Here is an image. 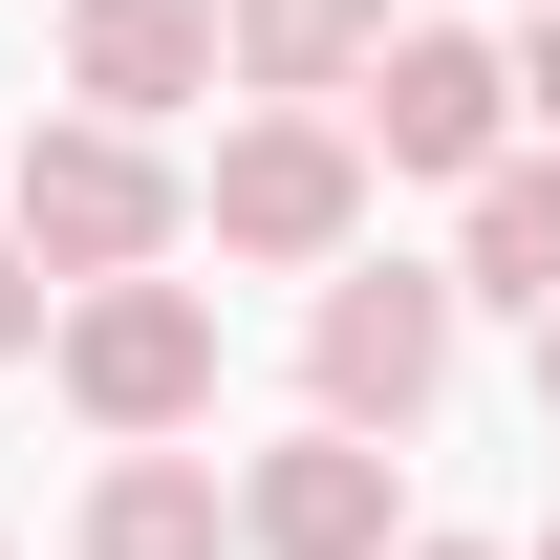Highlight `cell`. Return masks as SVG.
Wrapping results in <instances>:
<instances>
[{
    "instance_id": "obj_1",
    "label": "cell",
    "mask_w": 560,
    "mask_h": 560,
    "mask_svg": "<svg viewBox=\"0 0 560 560\" xmlns=\"http://www.w3.org/2000/svg\"><path fill=\"white\" fill-rule=\"evenodd\" d=\"M453 346H475L453 259H346L324 302H302V431H366V453H410V431L453 410Z\"/></svg>"
},
{
    "instance_id": "obj_2",
    "label": "cell",
    "mask_w": 560,
    "mask_h": 560,
    "mask_svg": "<svg viewBox=\"0 0 560 560\" xmlns=\"http://www.w3.org/2000/svg\"><path fill=\"white\" fill-rule=\"evenodd\" d=\"M195 237L259 259V280H346V259H366V130H346V108H215Z\"/></svg>"
},
{
    "instance_id": "obj_3",
    "label": "cell",
    "mask_w": 560,
    "mask_h": 560,
    "mask_svg": "<svg viewBox=\"0 0 560 560\" xmlns=\"http://www.w3.org/2000/svg\"><path fill=\"white\" fill-rule=\"evenodd\" d=\"M0 215H22V259L86 302V280H173V237H195V173H173L151 130H86V108H44V130H22V173H0Z\"/></svg>"
},
{
    "instance_id": "obj_4",
    "label": "cell",
    "mask_w": 560,
    "mask_h": 560,
    "mask_svg": "<svg viewBox=\"0 0 560 560\" xmlns=\"http://www.w3.org/2000/svg\"><path fill=\"white\" fill-rule=\"evenodd\" d=\"M44 366H66V410L108 453H195L215 431V302L195 280H86L66 324H44Z\"/></svg>"
},
{
    "instance_id": "obj_5",
    "label": "cell",
    "mask_w": 560,
    "mask_h": 560,
    "mask_svg": "<svg viewBox=\"0 0 560 560\" xmlns=\"http://www.w3.org/2000/svg\"><path fill=\"white\" fill-rule=\"evenodd\" d=\"M366 173H431V195H475L495 151H517V44L495 22H388V66H366Z\"/></svg>"
},
{
    "instance_id": "obj_6",
    "label": "cell",
    "mask_w": 560,
    "mask_h": 560,
    "mask_svg": "<svg viewBox=\"0 0 560 560\" xmlns=\"http://www.w3.org/2000/svg\"><path fill=\"white\" fill-rule=\"evenodd\" d=\"M237 560H410V453H366V431L237 453Z\"/></svg>"
},
{
    "instance_id": "obj_7",
    "label": "cell",
    "mask_w": 560,
    "mask_h": 560,
    "mask_svg": "<svg viewBox=\"0 0 560 560\" xmlns=\"http://www.w3.org/2000/svg\"><path fill=\"white\" fill-rule=\"evenodd\" d=\"M215 86H237L215 0H66V108L86 130H173V108H215Z\"/></svg>"
},
{
    "instance_id": "obj_8",
    "label": "cell",
    "mask_w": 560,
    "mask_h": 560,
    "mask_svg": "<svg viewBox=\"0 0 560 560\" xmlns=\"http://www.w3.org/2000/svg\"><path fill=\"white\" fill-rule=\"evenodd\" d=\"M215 44H237V108H366L388 0H215Z\"/></svg>"
},
{
    "instance_id": "obj_9",
    "label": "cell",
    "mask_w": 560,
    "mask_h": 560,
    "mask_svg": "<svg viewBox=\"0 0 560 560\" xmlns=\"http://www.w3.org/2000/svg\"><path fill=\"white\" fill-rule=\"evenodd\" d=\"M453 302H517V324H560V151H539V130H517L475 195H453Z\"/></svg>"
},
{
    "instance_id": "obj_10",
    "label": "cell",
    "mask_w": 560,
    "mask_h": 560,
    "mask_svg": "<svg viewBox=\"0 0 560 560\" xmlns=\"http://www.w3.org/2000/svg\"><path fill=\"white\" fill-rule=\"evenodd\" d=\"M66 560H237V475L215 453H108L66 517Z\"/></svg>"
},
{
    "instance_id": "obj_11",
    "label": "cell",
    "mask_w": 560,
    "mask_h": 560,
    "mask_svg": "<svg viewBox=\"0 0 560 560\" xmlns=\"http://www.w3.org/2000/svg\"><path fill=\"white\" fill-rule=\"evenodd\" d=\"M44 324H66V280H44V259H22V215H0V366H22V346H44Z\"/></svg>"
},
{
    "instance_id": "obj_12",
    "label": "cell",
    "mask_w": 560,
    "mask_h": 560,
    "mask_svg": "<svg viewBox=\"0 0 560 560\" xmlns=\"http://www.w3.org/2000/svg\"><path fill=\"white\" fill-rule=\"evenodd\" d=\"M517 130L560 151V0H539V22H517Z\"/></svg>"
},
{
    "instance_id": "obj_13",
    "label": "cell",
    "mask_w": 560,
    "mask_h": 560,
    "mask_svg": "<svg viewBox=\"0 0 560 560\" xmlns=\"http://www.w3.org/2000/svg\"><path fill=\"white\" fill-rule=\"evenodd\" d=\"M539 431H560V324H539Z\"/></svg>"
},
{
    "instance_id": "obj_14",
    "label": "cell",
    "mask_w": 560,
    "mask_h": 560,
    "mask_svg": "<svg viewBox=\"0 0 560 560\" xmlns=\"http://www.w3.org/2000/svg\"><path fill=\"white\" fill-rule=\"evenodd\" d=\"M410 560H517V539H410Z\"/></svg>"
},
{
    "instance_id": "obj_15",
    "label": "cell",
    "mask_w": 560,
    "mask_h": 560,
    "mask_svg": "<svg viewBox=\"0 0 560 560\" xmlns=\"http://www.w3.org/2000/svg\"><path fill=\"white\" fill-rule=\"evenodd\" d=\"M517 560H560V517H539V539H517Z\"/></svg>"
},
{
    "instance_id": "obj_16",
    "label": "cell",
    "mask_w": 560,
    "mask_h": 560,
    "mask_svg": "<svg viewBox=\"0 0 560 560\" xmlns=\"http://www.w3.org/2000/svg\"><path fill=\"white\" fill-rule=\"evenodd\" d=\"M517 22H539V0H517Z\"/></svg>"
},
{
    "instance_id": "obj_17",
    "label": "cell",
    "mask_w": 560,
    "mask_h": 560,
    "mask_svg": "<svg viewBox=\"0 0 560 560\" xmlns=\"http://www.w3.org/2000/svg\"><path fill=\"white\" fill-rule=\"evenodd\" d=\"M0 560H22V539H0Z\"/></svg>"
}]
</instances>
